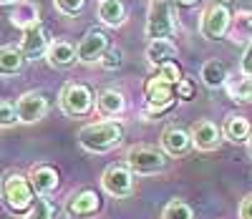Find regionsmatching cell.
I'll list each match as a JSON object with an SVG mask.
<instances>
[{
    "label": "cell",
    "instance_id": "1",
    "mask_svg": "<svg viewBox=\"0 0 252 219\" xmlns=\"http://www.w3.org/2000/svg\"><path fill=\"white\" fill-rule=\"evenodd\" d=\"M121 126L114 121H101V124H91L86 128L78 131V141L83 149L89 151H106L111 149L119 139H121Z\"/></svg>",
    "mask_w": 252,
    "mask_h": 219
},
{
    "label": "cell",
    "instance_id": "2",
    "mask_svg": "<svg viewBox=\"0 0 252 219\" xmlns=\"http://www.w3.org/2000/svg\"><path fill=\"white\" fill-rule=\"evenodd\" d=\"M3 199L13 212H26L33 207V187L31 179L20 177V174H8L3 182Z\"/></svg>",
    "mask_w": 252,
    "mask_h": 219
},
{
    "label": "cell",
    "instance_id": "3",
    "mask_svg": "<svg viewBox=\"0 0 252 219\" xmlns=\"http://www.w3.org/2000/svg\"><path fill=\"white\" fill-rule=\"evenodd\" d=\"M126 164L134 174H159L166 166V156L152 146H131L126 151Z\"/></svg>",
    "mask_w": 252,
    "mask_h": 219
},
{
    "label": "cell",
    "instance_id": "4",
    "mask_svg": "<svg viewBox=\"0 0 252 219\" xmlns=\"http://www.w3.org/2000/svg\"><path fill=\"white\" fill-rule=\"evenodd\" d=\"M174 20H172V3L169 0H152L149 20H146V35L152 40H164L172 35Z\"/></svg>",
    "mask_w": 252,
    "mask_h": 219
},
{
    "label": "cell",
    "instance_id": "5",
    "mask_svg": "<svg viewBox=\"0 0 252 219\" xmlns=\"http://www.w3.org/2000/svg\"><path fill=\"white\" fill-rule=\"evenodd\" d=\"M94 106V96L86 86L81 83H68L66 89L61 91V108L66 111L68 116H83L89 114Z\"/></svg>",
    "mask_w": 252,
    "mask_h": 219
},
{
    "label": "cell",
    "instance_id": "6",
    "mask_svg": "<svg viewBox=\"0 0 252 219\" xmlns=\"http://www.w3.org/2000/svg\"><path fill=\"white\" fill-rule=\"evenodd\" d=\"M101 184L111 196H126V194H131V189H134V171L129 166L114 164V166H109L106 171H103Z\"/></svg>",
    "mask_w": 252,
    "mask_h": 219
},
{
    "label": "cell",
    "instance_id": "7",
    "mask_svg": "<svg viewBox=\"0 0 252 219\" xmlns=\"http://www.w3.org/2000/svg\"><path fill=\"white\" fill-rule=\"evenodd\" d=\"M229 20H232V15H229V8L227 5H222V3L220 5H212V8L207 10V15H204L202 31H204V35L209 40H217V38H222L227 33Z\"/></svg>",
    "mask_w": 252,
    "mask_h": 219
},
{
    "label": "cell",
    "instance_id": "8",
    "mask_svg": "<svg viewBox=\"0 0 252 219\" xmlns=\"http://www.w3.org/2000/svg\"><path fill=\"white\" fill-rule=\"evenodd\" d=\"M146 98H149V114L164 111V108L172 106L174 91H172V86L166 83V81H161L159 76H154L149 83H146Z\"/></svg>",
    "mask_w": 252,
    "mask_h": 219
},
{
    "label": "cell",
    "instance_id": "9",
    "mask_svg": "<svg viewBox=\"0 0 252 219\" xmlns=\"http://www.w3.org/2000/svg\"><path fill=\"white\" fill-rule=\"evenodd\" d=\"M15 111H18V121H26V124H33L38 119H43L46 111H48V103L40 94H26L20 96L18 103H15Z\"/></svg>",
    "mask_w": 252,
    "mask_h": 219
},
{
    "label": "cell",
    "instance_id": "10",
    "mask_svg": "<svg viewBox=\"0 0 252 219\" xmlns=\"http://www.w3.org/2000/svg\"><path fill=\"white\" fill-rule=\"evenodd\" d=\"M106 33H101V31H91V33H86V38H83L81 43H78V48H76V53H78V61H83V63H94V61H98L103 53H106Z\"/></svg>",
    "mask_w": 252,
    "mask_h": 219
},
{
    "label": "cell",
    "instance_id": "11",
    "mask_svg": "<svg viewBox=\"0 0 252 219\" xmlns=\"http://www.w3.org/2000/svg\"><path fill=\"white\" fill-rule=\"evenodd\" d=\"M20 53L26 58H40L43 53H48V35L40 26H33L23 33V40H20Z\"/></svg>",
    "mask_w": 252,
    "mask_h": 219
},
{
    "label": "cell",
    "instance_id": "12",
    "mask_svg": "<svg viewBox=\"0 0 252 219\" xmlns=\"http://www.w3.org/2000/svg\"><path fill=\"white\" fill-rule=\"evenodd\" d=\"M192 144L202 151H209V149H217L220 141H222V134H220V128L212 124V121H197L192 126Z\"/></svg>",
    "mask_w": 252,
    "mask_h": 219
},
{
    "label": "cell",
    "instance_id": "13",
    "mask_svg": "<svg viewBox=\"0 0 252 219\" xmlns=\"http://www.w3.org/2000/svg\"><path fill=\"white\" fill-rule=\"evenodd\" d=\"M98 207H101V199H98L96 191H78L68 199L66 212L71 217H89V214H96Z\"/></svg>",
    "mask_w": 252,
    "mask_h": 219
},
{
    "label": "cell",
    "instance_id": "14",
    "mask_svg": "<svg viewBox=\"0 0 252 219\" xmlns=\"http://www.w3.org/2000/svg\"><path fill=\"white\" fill-rule=\"evenodd\" d=\"M46 56H48V63L53 65V68H68V65H73V63L78 61L76 48L71 46V43H66V40H56V43H51Z\"/></svg>",
    "mask_w": 252,
    "mask_h": 219
},
{
    "label": "cell",
    "instance_id": "15",
    "mask_svg": "<svg viewBox=\"0 0 252 219\" xmlns=\"http://www.w3.org/2000/svg\"><path fill=\"white\" fill-rule=\"evenodd\" d=\"M161 144H164V149L169 151L172 156H182V154H187V151H189V146H192V136H189L184 128L172 126V128L164 131Z\"/></svg>",
    "mask_w": 252,
    "mask_h": 219
},
{
    "label": "cell",
    "instance_id": "16",
    "mask_svg": "<svg viewBox=\"0 0 252 219\" xmlns=\"http://www.w3.org/2000/svg\"><path fill=\"white\" fill-rule=\"evenodd\" d=\"M31 187L38 194H48L58 187V174L51 166H33L31 171Z\"/></svg>",
    "mask_w": 252,
    "mask_h": 219
},
{
    "label": "cell",
    "instance_id": "17",
    "mask_svg": "<svg viewBox=\"0 0 252 219\" xmlns=\"http://www.w3.org/2000/svg\"><path fill=\"white\" fill-rule=\"evenodd\" d=\"M10 23L23 28V31L38 26V8L33 3H28V0H20V3H15V8L10 13Z\"/></svg>",
    "mask_w": 252,
    "mask_h": 219
},
{
    "label": "cell",
    "instance_id": "18",
    "mask_svg": "<svg viewBox=\"0 0 252 219\" xmlns=\"http://www.w3.org/2000/svg\"><path fill=\"white\" fill-rule=\"evenodd\" d=\"M26 63V56L20 53V48H13V46H3L0 48V76H15L20 73Z\"/></svg>",
    "mask_w": 252,
    "mask_h": 219
},
{
    "label": "cell",
    "instance_id": "19",
    "mask_svg": "<svg viewBox=\"0 0 252 219\" xmlns=\"http://www.w3.org/2000/svg\"><path fill=\"white\" fill-rule=\"evenodd\" d=\"M96 106H98V111L103 116H119L124 108H126V101L119 91L114 89H106V91H101L98 98H96Z\"/></svg>",
    "mask_w": 252,
    "mask_h": 219
},
{
    "label": "cell",
    "instance_id": "20",
    "mask_svg": "<svg viewBox=\"0 0 252 219\" xmlns=\"http://www.w3.org/2000/svg\"><path fill=\"white\" fill-rule=\"evenodd\" d=\"M177 48H174V43L169 38H164V40H152L149 43V48H146V58H149V63L154 65H164V63H169L174 58Z\"/></svg>",
    "mask_w": 252,
    "mask_h": 219
},
{
    "label": "cell",
    "instance_id": "21",
    "mask_svg": "<svg viewBox=\"0 0 252 219\" xmlns=\"http://www.w3.org/2000/svg\"><path fill=\"white\" fill-rule=\"evenodd\" d=\"M202 81L204 86H209V89H220V86L227 83V65L222 61H207L202 65Z\"/></svg>",
    "mask_w": 252,
    "mask_h": 219
},
{
    "label": "cell",
    "instance_id": "22",
    "mask_svg": "<svg viewBox=\"0 0 252 219\" xmlns=\"http://www.w3.org/2000/svg\"><path fill=\"white\" fill-rule=\"evenodd\" d=\"M98 18L106 26H121L126 20V8L121 0H103V3H98Z\"/></svg>",
    "mask_w": 252,
    "mask_h": 219
},
{
    "label": "cell",
    "instance_id": "23",
    "mask_svg": "<svg viewBox=\"0 0 252 219\" xmlns=\"http://www.w3.org/2000/svg\"><path fill=\"white\" fill-rule=\"evenodd\" d=\"M250 134H252V128H250V121L245 116L232 114V116L224 121V136L229 141H247Z\"/></svg>",
    "mask_w": 252,
    "mask_h": 219
},
{
    "label": "cell",
    "instance_id": "24",
    "mask_svg": "<svg viewBox=\"0 0 252 219\" xmlns=\"http://www.w3.org/2000/svg\"><path fill=\"white\" fill-rule=\"evenodd\" d=\"M227 94L235 101H252V78H237V81H227Z\"/></svg>",
    "mask_w": 252,
    "mask_h": 219
},
{
    "label": "cell",
    "instance_id": "25",
    "mask_svg": "<svg viewBox=\"0 0 252 219\" xmlns=\"http://www.w3.org/2000/svg\"><path fill=\"white\" fill-rule=\"evenodd\" d=\"M161 219H194V214H192V209H189V204H184L182 199H172L164 207Z\"/></svg>",
    "mask_w": 252,
    "mask_h": 219
},
{
    "label": "cell",
    "instance_id": "26",
    "mask_svg": "<svg viewBox=\"0 0 252 219\" xmlns=\"http://www.w3.org/2000/svg\"><path fill=\"white\" fill-rule=\"evenodd\" d=\"M159 78H161V81H166L169 86H174V83H179V81H182V71L177 68V63H174V61H169V63L159 65Z\"/></svg>",
    "mask_w": 252,
    "mask_h": 219
},
{
    "label": "cell",
    "instance_id": "27",
    "mask_svg": "<svg viewBox=\"0 0 252 219\" xmlns=\"http://www.w3.org/2000/svg\"><path fill=\"white\" fill-rule=\"evenodd\" d=\"M26 219H53V209L46 199H35Z\"/></svg>",
    "mask_w": 252,
    "mask_h": 219
},
{
    "label": "cell",
    "instance_id": "28",
    "mask_svg": "<svg viewBox=\"0 0 252 219\" xmlns=\"http://www.w3.org/2000/svg\"><path fill=\"white\" fill-rule=\"evenodd\" d=\"M18 121V111L15 106L8 101H0V126H13Z\"/></svg>",
    "mask_w": 252,
    "mask_h": 219
},
{
    "label": "cell",
    "instance_id": "29",
    "mask_svg": "<svg viewBox=\"0 0 252 219\" xmlns=\"http://www.w3.org/2000/svg\"><path fill=\"white\" fill-rule=\"evenodd\" d=\"M56 5L61 13H68V15H76L81 8H83V0H56Z\"/></svg>",
    "mask_w": 252,
    "mask_h": 219
},
{
    "label": "cell",
    "instance_id": "30",
    "mask_svg": "<svg viewBox=\"0 0 252 219\" xmlns=\"http://www.w3.org/2000/svg\"><path fill=\"white\" fill-rule=\"evenodd\" d=\"M177 91H179V96H182L184 101H189V98L194 96V89H192V83H189L187 78H182V81L177 83Z\"/></svg>",
    "mask_w": 252,
    "mask_h": 219
},
{
    "label": "cell",
    "instance_id": "31",
    "mask_svg": "<svg viewBox=\"0 0 252 219\" xmlns=\"http://www.w3.org/2000/svg\"><path fill=\"white\" fill-rule=\"evenodd\" d=\"M101 61H103V65H106V68H116V65L121 63V56H119L116 51H109V53L101 56Z\"/></svg>",
    "mask_w": 252,
    "mask_h": 219
},
{
    "label": "cell",
    "instance_id": "32",
    "mask_svg": "<svg viewBox=\"0 0 252 219\" xmlns=\"http://www.w3.org/2000/svg\"><path fill=\"white\" fill-rule=\"evenodd\" d=\"M242 73H245L247 78H252V46L247 48V53H245V58H242Z\"/></svg>",
    "mask_w": 252,
    "mask_h": 219
},
{
    "label": "cell",
    "instance_id": "33",
    "mask_svg": "<svg viewBox=\"0 0 252 219\" xmlns=\"http://www.w3.org/2000/svg\"><path fill=\"white\" fill-rule=\"evenodd\" d=\"M240 217H242V219H252V194L240 204Z\"/></svg>",
    "mask_w": 252,
    "mask_h": 219
},
{
    "label": "cell",
    "instance_id": "34",
    "mask_svg": "<svg viewBox=\"0 0 252 219\" xmlns=\"http://www.w3.org/2000/svg\"><path fill=\"white\" fill-rule=\"evenodd\" d=\"M182 5H192V3H197V0H179Z\"/></svg>",
    "mask_w": 252,
    "mask_h": 219
},
{
    "label": "cell",
    "instance_id": "35",
    "mask_svg": "<svg viewBox=\"0 0 252 219\" xmlns=\"http://www.w3.org/2000/svg\"><path fill=\"white\" fill-rule=\"evenodd\" d=\"M247 149H250V154H252V134H250V139H247Z\"/></svg>",
    "mask_w": 252,
    "mask_h": 219
},
{
    "label": "cell",
    "instance_id": "36",
    "mask_svg": "<svg viewBox=\"0 0 252 219\" xmlns=\"http://www.w3.org/2000/svg\"><path fill=\"white\" fill-rule=\"evenodd\" d=\"M8 3H18V0H0V5H8Z\"/></svg>",
    "mask_w": 252,
    "mask_h": 219
},
{
    "label": "cell",
    "instance_id": "37",
    "mask_svg": "<svg viewBox=\"0 0 252 219\" xmlns=\"http://www.w3.org/2000/svg\"><path fill=\"white\" fill-rule=\"evenodd\" d=\"M101 3H103V0H101Z\"/></svg>",
    "mask_w": 252,
    "mask_h": 219
}]
</instances>
